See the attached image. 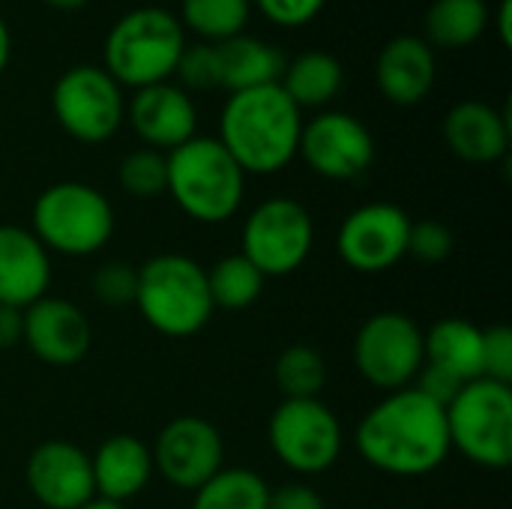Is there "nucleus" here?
<instances>
[{"label":"nucleus","mask_w":512,"mask_h":509,"mask_svg":"<svg viewBox=\"0 0 512 509\" xmlns=\"http://www.w3.org/2000/svg\"><path fill=\"white\" fill-rule=\"evenodd\" d=\"M354 447L360 459L381 474L426 477L453 453L447 411L414 387L384 393L357 423Z\"/></svg>","instance_id":"f257e3e1"},{"label":"nucleus","mask_w":512,"mask_h":509,"mask_svg":"<svg viewBox=\"0 0 512 509\" xmlns=\"http://www.w3.org/2000/svg\"><path fill=\"white\" fill-rule=\"evenodd\" d=\"M300 108L279 84L231 93L219 117V141L243 174H276L297 156Z\"/></svg>","instance_id":"f03ea898"},{"label":"nucleus","mask_w":512,"mask_h":509,"mask_svg":"<svg viewBox=\"0 0 512 509\" xmlns=\"http://www.w3.org/2000/svg\"><path fill=\"white\" fill-rule=\"evenodd\" d=\"M168 195L201 225H222L237 216L246 195V174L219 138L195 135L165 153Z\"/></svg>","instance_id":"7ed1b4c3"},{"label":"nucleus","mask_w":512,"mask_h":509,"mask_svg":"<svg viewBox=\"0 0 512 509\" xmlns=\"http://www.w3.org/2000/svg\"><path fill=\"white\" fill-rule=\"evenodd\" d=\"M135 309L159 336L189 339L201 333L216 312L207 288V270L195 258L177 252L147 258L138 267Z\"/></svg>","instance_id":"20e7f679"},{"label":"nucleus","mask_w":512,"mask_h":509,"mask_svg":"<svg viewBox=\"0 0 512 509\" xmlns=\"http://www.w3.org/2000/svg\"><path fill=\"white\" fill-rule=\"evenodd\" d=\"M186 48L180 21L159 6H141L117 18L105 36V72L120 87H150L165 81Z\"/></svg>","instance_id":"39448f33"},{"label":"nucleus","mask_w":512,"mask_h":509,"mask_svg":"<svg viewBox=\"0 0 512 509\" xmlns=\"http://www.w3.org/2000/svg\"><path fill=\"white\" fill-rule=\"evenodd\" d=\"M114 222V207L96 186L63 180L42 189L33 201L30 231L51 255L87 258L108 246Z\"/></svg>","instance_id":"423d86ee"},{"label":"nucleus","mask_w":512,"mask_h":509,"mask_svg":"<svg viewBox=\"0 0 512 509\" xmlns=\"http://www.w3.org/2000/svg\"><path fill=\"white\" fill-rule=\"evenodd\" d=\"M450 447L486 471L512 465V387L489 378L468 381L444 408Z\"/></svg>","instance_id":"0eeeda50"},{"label":"nucleus","mask_w":512,"mask_h":509,"mask_svg":"<svg viewBox=\"0 0 512 509\" xmlns=\"http://www.w3.org/2000/svg\"><path fill=\"white\" fill-rule=\"evenodd\" d=\"M267 441L276 459L300 474L315 477L330 471L345 447V432L333 408L321 399H282L267 426Z\"/></svg>","instance_id":"6e6552de"},{"label":"nucleus","mask_w":512,"mask_h":509,"mask_svg":"<svg viewBox=\"0 0 512 509\" xmlns=\"http://www.w3.org/2000/svg\"><path fill=\"white\" fill-rule=\"evenodd\" d=\"M315 246V222L309 210L285 195L261 201L243 222L240 255H246L264 279L297 273Z\"/></svg>","instance_id":"1a4fd4ad"},{"label":"nucleus","mask_w":512,"mask_h":509,"mask_svg":"<svg viewBox=\"0 0 512 509\" xmlns=\"http://www.w3.org/2000/svg\"><path fill=\"white\" fill-rule=\"evenodd\" d=\"M426 363L423 327L405 312H375L354 336V366L360 378L381 393L414 384Z\"/></svg>","instance_id":"9d476101"},{"label":"nucleus","mask_w":512,"mask_h":509,"mask_svg":"<svg viewBox=\"0 0 512 509\" xmlns=\"http://www.w3.org/2000/svg\"><path fill=\"white\" fill-rule=\"evenodd\" d=\"M51 111L69 138L81 144H102L120 129L126 102L120 84L105 69L72 66L54 81Z\"/></svg>","instance_id":"9b49d317"},{"label":"nucleus","mask_w":512,"mask_h":509,"mask_svg":"<svg viewBox=\"0 0 512 509\" xmlns=\"http://www.w3.org/2000/svg\"><path fill=\"white\" fill-rule=\"evenodd\" d=\"M411 216L390 201L351 210L336 231V252L354 273L378 276L408 258Z\"/></svg>","instance_id":"f8f14e48"},{"label":"nucleus","mask_w":512,"mask_h":509,"mask_svg":"<svg viewBox=\"0 0 512 509\" xmlns=\"http://www.w3.org/2000/svg\"><path fill=\"white\" fill-rule=\"evenodd\" d=\"M150 453L156 474L180 492L201 489L213 474L225 468L222 432L195 414H183L165 423Z\"/></svg>","instance_id":"ddd939ff"},{"label":"nucleus","mask_w":512,"mask_h":509,"mask_svg":"<svg viewBox=\"0 0 512 509\" xmlns=\"http://www.w3.org/2000/svg\"><path fill=\"white\" fill-rule=\"evenodd\" d=\"M297 153L324 180H357L375 162V138L345 111H321L303 123Z\"/></svg>","instance_id":"4468645a"},{"label":"nucleus","mask_w":512,"mask_h":509,"mask_svg":"<svg viewBox=\"0 0 512 509\" xmlns=\"http://www.w3.org/2000/svg\"><path fill=\"white\" fill-rule=\"evenodd\" d=\"M24 483L45 509H81L96 501L90 453L72 441H42L27 456Z\"/></svg>","instance_id":"2eb2a0df"},{"label":"nucleus","mask_w":512,"mask_h":509,"mask_svg":"<svg viewBox=\"0 0 512 509\" xmlns=\"http://www.w3.org/2000/svg\"><path fill=\"white\" fill-rule=\"evenodd\" d=\"M21 345L39 363L54 369H69L87 357L93 345V327L72 300L45 294L42 300L24 309Z\"/></svg>","instance_id":"dca6fc26"},{"label":"nucleus","mask_w":512,"mask_h":509,"mask_svg":"<svg viewBox=\"0 0 512 509\" xmlns=\"http://www.w3.org/2000/svg\"><path fill=\"white\" fill-rule=\"evenodd\" d=\"M129 123L135 135L144 141V147L171 153L174 147L195 138L198 111L183 87L159 81V84L135 90L129 102Z\"/></svg>","instance_id":"f3484780"},{"label":"nucleus","mask_w":512,"mask_h":509,"mask_svg":"<svg viewBox=\"0 0 512 509\" xmlns=\"http://www.w3.org/2000/svg\"><path fill=\"white\" fill-rule=\"evenodd\" d=\"M51 288V252L30 228L0 225V303L27 309Z\"/></svg>","instance_id":"a211bd4d"},{"label":"nucleus","mask_w":512,"mask_h":509,"mask_svg":"<svg viewBox=\"0 0 512 509\" xmlns=\"http://www.w3.org/2000/svg\"><path fill=\"white\" fill-rule=\"evenodd\" d=\"M96 498L111 504L135 501L153 480V453L138 435H111L90 456Z\"/></svg>","instance_id":"6ab92c4d"},{"label":"nucleus","mask_w":512,"mask_h":509,"mask_svg":"<svg viewBox=\"0 0 512 509\" xmlns=\"http://www.w3.org/2000/svg\"><path fill=\"white\" fill-rule=\"evenodd\" d=\"M447 147L471 165H492L510 153V120L489 102L465 99L444 120Z\"/></svg>","instance_id":"aec40b11"},{"label":"nucleus","mask_w":512,"mask_h":509,"mask_svg":"<svg viewBox=\"0 0 512 509\" xmlns=\"http://www.w3.org/2000/svg\"><path fill=\"white\" fill-rule=\"evenodd\" d=\"M375 78L387 102L393 105H417L423 102L438 78L435 51L420 36H396L390 39L375 63Z\"/></svg>","instance_id":"412c9836"},{"label":"nucleus","mask_w":512,"mask_h":509,"mask_svg":"<svg viewBox=\"0 0 512 509\" xmlns=\"http://www.w3.org/2000/svg\"><path fill=\"white\" fill-rule=\"evenodd\" d=\"M426 363L453 372L459 381L483 378V327L465 318H441L423 330Z\"/></svg>","instance_id":"4be33fe9"},{"label":"nucleus","mask_w":512,"mask_h":509,"mask_svg":"<svg viewBox=\"0 0 512 509\" xmlns=\"http://www.w3.org/2000/svg\"><path fill=\"white\" fill-rule=\"evenodd\" d=\"M216 51H219V66H222V87L228 93L279 84L285 63H288L279 48L246 33L219 42Z\"/></svg>","instance_id":"5701e85b"},{"label":"nucleus","mask_w":512,"mask_h":509,"mask_svg":"<svg viewBox=\"0 0 512 509\" xmlns=\"http://www.w3.org/2000/svg\"><path fill=\"white\" fill-rule=\"evenodd\" d=\"M279 87L297 108H324L345 87V69L330 51H306L285 63Z\"/></svg>","instance_id":"b1692460"},{"label":"nucleus","mask_w":512,"mask_h":509,"mask_svg":"<svg viewBox=\"0 0 512 509\" xmlns=\"http://www.w3.org/2000/svg\"><path fill=\"white\" fill-rule=\"evenodd\" d=\"M264 273L240 252L219 258L210 270H207V288H210V300L213 309H225V312H243L249 306L258 303V297L264 294Z\"/></svg>","instance_id":"393cba45"},{"label":"nucleus","mask_w":512,"mask_h":509,"mask_svg":"<svg viewBox=\"0 0 512 509\" xmlns=\"http://www.w3.org/2000/svg\"><path fill=\"white\" fill-rule=\"evenodd\" d=\"M489 24L486 0H435L426 12V36L441 48L474 45Z\"/></svg>","instance_id":"a878e982"},{"label":"nucleus","mask_w":512,"mask_h":509,"mask_svg":"<svg viewBox=\"0 0 512 509\" xmlns=\"http://www.w3.org/2000/svg\"><path fill=\"white\" fill-rule=\"evenodd\" d=\"M270 486L249 468H222L192 492V509H267Z\"/></svg>","instance_id":"bb28decb"},{"label":"nucleus","mask_w":512,"mask_h":509,"mask_svg":"<svg viewBox=\"0 0 512 509\" xmlns=\"http://www.w3.org/2000/svg\"><path fill=\"white\" fill-rule=\"evenodd\" d=\"M273 378L285 399H321L327 360L312 345H288L273 363Z\"/></svg>","instance_id":"cd10ccee"},{"label":"nucleus","mask_w":512,"mask_h":509,"mask_svg":"<svg viewBox=\"0 0 512 509\" xmlns=\"http://www.w3.org/2000/svg\"><path fill=\"white\" fill-rule=\"evenodd\" d=\"M183 21L204 39L240 36L249 21V0H183Z\"/></svg>","instance_id":"c85d7f7f"},{"label":"nucleus","mask_w":512,"mask_h":509,"mask_svg":"<svg viewBox=\"0 0 512 509\" xmlns=\"http://www.w3.org/2000/svg\"><path fill=\"white\" fill-rule=\"evenodd\" d=\"M120 189L138 201H150L168 192V159L159 150L141 147L123 156L117 168Z\"/></svg>","instance_id":"c756f323"},{"label":"nucleus","mask_w":512,"mask_h":509,"mask_svg":"<svg viewBox=\"0 0 512 509\" xmlns=\"http://www.w3.org/2000/svg\"><path fill=\"white\" fill-rule=\"evenodd\" d=\"M90 288H93V297L102 306H111V309L135 306L138 267L126 264V261H105L102 267H96Z\"/></svg>","instance_id":"7c9ffc66"},{"label":"nucleus","mask_w":512,"mask_h":509,"mask_svg":"<svg viewBox=\"0 0 512 509\" xmlns=\"http://www.w3.org/2000/svg\"><path fill=\"white\" fill-rule=\"evenodd\" d=\"M174 72L180 75V81L189 90H216V87H222V66H219L216 45H192V48H183Z\"/></svg>","instance_id":"2f4dec72"},{"label":"nucleus","mask_w":512,"mask_h":509,"mask_svg":"<svg viewBox=\"0 0 512 509\" xmlns=\"http://www.w3.org/2000/svg\"><path fill=\"white\" fill-rule=\"evenodd\" d=\"M453 234L447 225L435 222V219H423V222H411V234H408V255L417 258L420 264H441L453 255Z\"/></svg>","instance_id":"473e14b6"},{"label":"nucleus","mask_w":512,"mask_h":509,"mask_svg":"<svg viewBox=\"0 0 512 509\" xmlns=\"http://www.w3.org/2000/svg\"><path fill=\"white\" fill-rule=\"evenodd\" d=\"M483 378L512 384V330L507 324L483 327Z\"/></svg>","instance_id":"72a5a7b5"},{"label":"nucleus","mask_w":512,"mask_h":509,"mask_svg":"<svg viewBox=\"0 0 512 509\" xmlns=\"http://www.w3.org/2000/svg\"><path fill=\"white\" fill-rule=\"evenodd\" d=\"M411 387H414L417 393H423L426 399H432L435 405L447 408V405L462 393L465 381H459L453 372H447V369H441V366H435V363H423V369L417 372V378H414Z\"/></svg>","instance_id":"f704fd0d"},{"label":"nucleus","mask_w":512,"mask_h":509,"mask_svg":"<svg viewBox=\"0 0 512 509\" xmlns=\"http://www.w3.org/2000/svg\"><path fill=\"white\" fill-rule=\"evenodd\" d=\"M327 0H255V6L279 27H303L321 15Z\"/></svg>","instance_id":"c9c22d12"},{"label":"nucleus","mask_w":512,"mask_h":509,"mask_svg":"<svg viewBox=\"0 0 512 509\" xmlns=\"http://www.w3.org/2000/svg\"><path fill=\"white\" fill-rule=\"evenodd\" d=\"M267 509H327V504L324 495L309 483H285L279 489H270Z\"/></svg>","instance_id":"e433bc0d"},{"label":"nucleus","mask_w":512,"mask_h":509,"mask_svg":"<svg viewBox=\"0 0 512 509\" xmlns=\"http://www.w3.org/2000/svg\"><path fill=\"white\" fill-rule=\"evenodd\" d=\"M24 339V309L0 303V351L21 345Z\"/></svg>","instance_id":"4c0bfd02"},{"label":"nucleus","mask_w":512,"mask_h":509,"mask_svg":"<svg viewBox=\"0 0 512 509\" xmlns=\"http://www.w3.org/2000/svg\"><path fill=\"white\" fill-rule=\"evenodd\" d=\"M510 21H512V0H501V6H498V36H501V42H504V45H510L512 42Z\"/></svg>","instance_id":"58836bf2"},{"label":"nucleus","mask_w":512,"mask_h":509,"mask_svg":"<svg viewBox=\"0 0 512 509\" xmlns=\"http://www.w3.org/2000/svg\"><path fill=\"white\" fill-rule=\"evenodd\" d=\"M9 54H12V36H9L6 21L0 18V75H3V69H6V63H9Z\"/></svg>","instance_id":"ea45409f"},{"label":"nucleus","mask_w":512,"mask_h":509,"mask_svg":"<svg viewBox=\"0 0 512 509\" xmlns=\"http://www.w3.org/2000/svg\"><path fill=\"white\" fill-rule=\"evenodd\" d=\"M48 6H54V9H78V6H84L87 0H45Z\"/></svg>","instance_id":"a19ab883"},{"label":"nucleus","mask_w":512,"mask_h":509,"mask_svg":"<svg viewBox=\"0 0 512 509\" xmlns=\"http://www.w3.org/2000/svg\"><path fill=\"white\" fill-rule=\"evenodd\" d=\"M81 509H129V507H123V504H111V501H102V498H96V501H90L87 507H81Z\"/></svg>","instance_id":"79ce46f5"}]
</instances>
